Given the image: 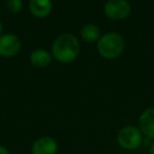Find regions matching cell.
Masks as SVG:
<instances>
[{
  "label": "cell",
  "instance_id": "6da1fadb",
  "mask_svg": "<svg viewBox=\"0 0 154 154\" xmlns=\"http://www.w3.org/2000/svg\"><path fill=\"white\" fill-rule=\"evenodd\" d=\"M80 45L72 33H62L52 43V56L60 63L73 62L79 55Z\"/></svg>",
  "mask_w": 154,
  "mask_h": 154
},
{
  "label": "cell",
  "instance_id": "7a4b0ae2",
  "mask_svg": "<svg viewBox=\"0 0 154 154\" xmlns=\"http://www.w3.org/2000/svg\"><path fill=\"white\" fill-rule=\"evenodd\" d=\"M125 45L122 35L116 32H108L101 35L97 41V51L105 59H115L122 54Z\"/></svg>",
  "mask_w": 154,
  "mask_h": 154
},
{
  "label": "cell",
  "instance_id": "3957f363",
  "mask_svg": "<svg viewBox=\"0 0 154 154\" xmlns=\"http://www.w3.org/2000/svg\"><path fill=\"white\" fill-rule=\"evenodd\" d=\"M143 135L139 128L135 126H126L119 130L117 134V143L126 151L137 150L143 143Z\"/></svg>",
  "mask_w": 154,
  "mask_h": 154
},
{
  "label": "cell",
  "instance_id": "277c9868",
  "mask_svg": "<svg viewBox=\"0 0 154 154\" xmlns=\"http://www.w3.org/2000/svg\"><path fill=\"white\" fill-rule=\"evenodd\" d=\"M106 17L114 21L124 20L131 13V5L127 0H108L103 7Z\"/></svg>",
  "mask_w": 154,
  "mask_h": 154
},
{
  "label": "cell",
  "instance_id": "5b68a950",
  "mask_svg": "<svg viewBox=\"0 0 154 154\" xmlns=\"http://www.w3.org/2000/svg\"><path fill=\"white\" fill-rule=\"evenodd\" d=\"M21 49V41L13 33H7L0 36V56L11 58L16 56Z\"/></svg>",
  "mask_w": 154,
  "mask_h": 154
},
{
  "label": "cell",
  "instance_id": "8992f818",
  "mask_svg": "<svg viewBox=\"0 0 154 154\" xmlns=\"http://www.w3.org/2000/svg\"><path fill=\"white\" fill-rule=\"evenodd\" d=\"M31 151L32 154H56L58 143L52 136H41L33 143Z\"/></svg>",
  "mask_w": 154,
  "mask_h": 154
},
{
  "label": "cell",
  "instance_id": "52a82bcc",
  "mask_svg": "<svg viewBox=\"0 0 154 154\" xmlns=\"http://www.w3.org/2000/svg\"><path fill=\"white\" fill-rule=\"evenodd\" d=\"M138 128L143 135L154 140V107L146 109L138 118Z\"/></svg>",
  "mask_w": 154,
  "mask_h": 154
},
{
  "label": "cell",
  "instance_id": "ba28073f",
  "mask_svg": "<svg viewBox=\"0 0 154 154\" xmlns=\"http://www.w3.org/2000/svg\"><path fill=\"white\" fill-rule=\"evenodd\" d=\"M29 10L35 18L43 19L51 15L53 11V1L52 0H30Z\"/></svg>",
  "mask_w": 154,
  "mask_h": 154
},
{
  "label": "cell",
  "instance_id": "9c48e42d",
  "mask_svg": "<svg viewBox=\"0 0 154 154\" xmlns=\"http://www.w3.org/2000/svg\"><path fill=\"white\" fill-rule=\"evenodd\" d=\"M53 56L48 50L45 49H36L31 53L30 61L35 68H47L52 62Z\"/></svg>",
  "mask_w": 154,
  "mask_h": 154
},
{
  "label": "cell",
  "instance_id": "30bf717a",
  "mask_svg": "<svg viewBox=\"0 0 154 154\" xmlns=\"http://www.w3.org/2000/svg\"><path fill=\"white\" fill-rule=\"evenodd\" d=\"M82 38L88 43H97L101 37V31L95 23H86L80 30Z\"/></svg>",
  "mask_w": 154,
  "mask_h": 154
},
{
  "label": "cell",
  "instance_id": "8fae6325",
  "mask_svg": "<svg viewBox=\"0 0 154 154\" xmlns=\"http://www.w3.org/2000/svg\"><path fill=\"white\" fill-rule=\"evenodd\" d=\"M8 11L12 14H18L23 9V1L22 0H7Z\"/></svg>",
  "mask_w": 154,
  "mask_h": 154
},
{
  "label": "cell",
  "instance_id": "7c38bea8",
  "mask_svg": "<svg viewBox=\"0 0 154 154\" xmlns=\"http://www.w3.org/2000/svg\"><path fill=\"white\" fill-rule=\"evenodd\" d=\"M0 154H10V151L5 147V146L0 145Z\"/></svg>",
  "mask_w": 154,
  "mask_h": 154
},
{
  "label": "cell",
  "instance_id": "4fadbf2b",
  "mask_svg": "<svg viewBox=\"0 0 154 154\" xmlns=\"http://www.w3.org/2000/svg\"><path fill=\"white\" fill-rule=\"evenodd\" d=\"M149 154H154V141L150 145L149 148Z\"/></svg>",
  "mask_w": 154,
  "mask_h": 154
},
{
  "label": "cell",
  "instance_id": "5bb4252c",
  "mask_svg": "<svg viewBox=\"0 0 154 154\" xmlns=\"http://www.w3.org/2000/svg\"><path fill=\"white\" fill-rule=\"evenodd\" d=\"M2 32H3V26H2V22L0 21V36L2 35Z\"/></svg>",
  "mask_w": 154,
  "mask_h": 154
}]
</instances>
